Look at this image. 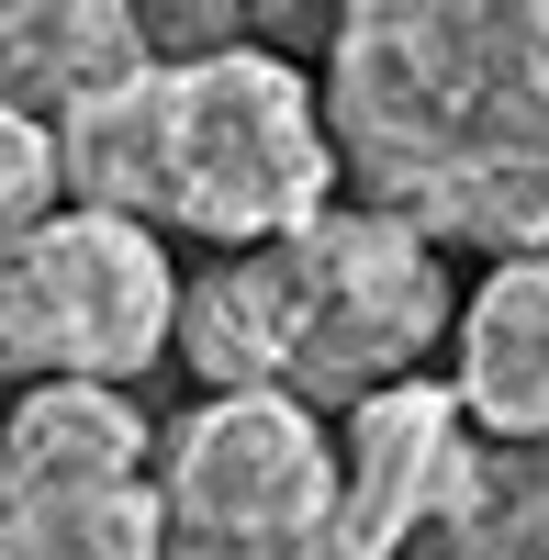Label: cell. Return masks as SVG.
<instances>
[{
	"instance_id": "cell-10",
	"label": "cell",
	"mask_w": 549,
	"mask_h": 560,
	"mask_svg": "<svg viewBox=\"0 0 549 560\" xmlns=\"http://www.w3.org/2000/svg\"><path fill=\"white\" fill-rule=\"evenodd\" d=\"M404 560H549V438H471L448 504Z\"/></svg>"
},
{
	"instance_id": "cell-11",
	"label": "cell",
	"mask_w": 549,
	"mask_h": 560,
	"mask_svg": "<svg viewBox=\"0 0 549 560\" xmlns=\"http://www.w3.org/2000/svg\"><path fill=\"white\" fill-rule=\"evenodd\" d=\"M45 213H57V158H45L34 124L0 113V292H12V269H23V247H34ZM0 382H12V370H0Z\"/></svg>"
},
{
	"instance_id": "cell-1",
	"label": "cell",
	"mask_w": 549,
	"mask_h": 560,
	"mask_svg": "<svg viewBox=\"0 0 549 560\" xmlns=\"http://www.w3.org/2000/svg\"><path fill=\"white\" fill-rule=\"evenodd\" d=\"M314 102L404 236L549 258V0H359Z\"/></svg>"
},
{
	"instance_id": "cell-12",
	"label": "cell",
	"mask_w": 549,
	"mask_h": 560,
	"mask_svg": "<svg viewBox=\"0 0 549 560\" xmlns=\"http://www.w3.org/2000/svg\"><path fill=\"white\" fill-rule=\"evenodd\" d=\"M157 560H382V549L348 516H326V527H269V538H168Z\"/></svg>"
},
{
	"instance_id": "cell-5",
	"label": "cell",
	"mask_w": 549,
	"mask_h": 560,
	"mask_svg": "<svg viewBox=\"0 0 549 560\" xmlns=\"http://www.w3.org/2000/svg\"><path fill=\"white\" fill-rule=\"evenodd\" d=\"M179 325V269L147 224L113 213H45L34 247L0 292V370H34V382H90L124 393L135 370H157Z\"/></svg>"
},
{
	"instance_id": "cell-3",
	"label": "cell",
	"mask_w": 549,
	"mask_h": 560,
	"mask_svg": "<svg viewBox=\"0 0 549 560\" xmlns=\"http://www.w3.org/2000/svg\"><path fill=\"white\" fill-rule=\"evenodd\" d=\"M314 213H337V147L292 57L224 45V57L157 68V224L247 258L303 236Z\"/></svg>"
},
{
	"instance_id": "cell-9",
	"label": "cell",
	"mask_w": 549,
	"mask_h": 560,
	"mask_svg": "<svg viewBox=\"0 0 549 560\" xmlns=\"http://www.w3.org/2000/svg\"><path fill=\"white\" fill-rule=\"evenodd\" d=\"M448 325H460L448 393L471 438H549V258H505Z\"/></svg>"
},
{
	"instance_id": "cell-8",
	"label": "cell",
	"mask_w": 549,
	"mask_h": 560,
	"mask_svg": "<svg viewBox=\"0 0 549 560\" xmlns=\"http://www.w3.org/2000/svg\"><path fill=\"white\" fill-rule=\"evenodd\" d=\"M147 57V23L124 0H0V113L57 135L79 102L124 90Z\"/></svg>"
},
{
	"instance_id": "cell-2",
	"label": "cell",
	"mask_w": 549,
	"mask_h": 560,
	"mask_svg": "<svg viewBox=\"0 0 549 560\" xmlns=\"http://www.w3.org/2000/svg\"><path fill=\"white\" fill-rule=\"evenodd\" d=\"M448 325V269L427 236H404L393 213L337 202L303 236L213 258L179 292V359L213 393H281L314 427L348 404H371L393 382H416V359Z\"/></svg>"
},
{
	"instance_id": "cell-7",
	"label": "cell",
	"mask_w": 549,
	"mask_h": 560,
	"mask_svg": "<svg viewBox=\"0 0 549 560\" xmlns=\"http://www.w3.org/2000/svg\"><path fill=\"white\" fill-rule=\"evenodd\" d=\"M471 459V415L448 382H393L371 404H348V438H337V516L371 538L382 560H404L427 538V516L448 504V482H460Z\"/></svg>"
},
{
	"instance_id": "cell-4",
	"label": "cell",
	"mask_w": 549,
	"mask_h": 560,
	"mask_svg": "<svg viewBox=\"0 0 549 560\" xmlns=\"http://www.w3.org/2000/svg\"><path fill=\"white\" fill-rule=\"evenodd\" d=\"M147 415L90 382H34L0 427V560H157Z\"/></svg>"
},
{
	"instance_id": "cell-6",
	"label": "cell",
	"mask_w": 549,
	"mask_h": 560,
	"mask_svg": "<svg viewBox=\"0 0 549 560\" xmlns=\"http://www.w3.org/2000/svg\"><path fill=\"white\" fill-rule=\"evenodd\" d=\"M157 516L168 538H269V527H326L337 516V438L281 393H213L168 427L157 459Z\"/></svg>"
}]
</instances>
